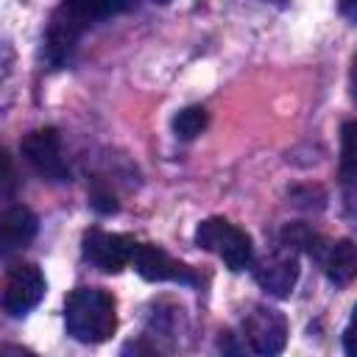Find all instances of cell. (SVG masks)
I'll list each match as a JSON object with an SVG mask.
<instances>
[{
    "label": "cell",
    "instance_id": "2",
    "mask_svg": "<svg viewBox=\"0 0 357 357\" xmlns=\"http://www.w3.org/2000/svg\"><path fill=\"white\" fill-rule=\"evenodd\" d=\"M64 326L81 343H103L117 329L112 293L100 287H75L64 301Z\"/></svg>",
    "mask_w": 357,
    "mask_h": 357
},
{
    "label": "cell",
    "instance_id": "7",
    "mask_svg": "<svg viewBox=\"0 0 357 357\" xmlns=\"http://www.w3.org/2000/svg\"><path fill=\"white\" fill-rule=\"evenodd\" d=\"M131 265L148 282H178V284H190V287L198 284V276L192 273L190 265L173 259L165 248H159L153 243H137V248L131 254Z\"/></svg>",
    "mask_w": 357,
    "mask_h": 357
},
{
    "label": "cell",
    "instance_id": "1",
    "mask_svg": "<svg viewBox=\"0 0 357 357\" xmlns=\"http://www.w3.org/2000/svg\"><path fill=\"white\" fill-rule=\"evenodd\" d=\"M131 8V0H61L50 17L45 33V56L53 67L70 61L81 33L109 17H117Z\"/></svg>",
    "mask_w": 357,
    "mask_h": 357
},
{
    "label": "cell",
    "instance_id": "13",
    "mask_svg": "<svg viewBox=\"0 0 357 357\" xmlns=\"http://www.w3.org/2000/svg\"><path fill=\"white\" fill-rule=\"evenodd\" d=\"M340 176L346 184V204L351 206V184H354V123L343 126V137H340Z\"/></svg>",
    "mask_w": 357,
    "mask_h": 357
},
{
    "label": "cell",
    "instance_id": "15",
    "mask_svg": "<svg viewBox=\"0 0 357 357\" xmlns=\"http://www.w3.org/2000/svg\"><path fill=\"white\" fill-rule=\"evenodd\" d=\"M92 206H95L98 212H114V209H117L114 195H109L106 190H95V192H92Z\"/></svg>",
    "mask_w": 357,
    "mask_h": 357
},
{
    "label": "cell",
    "instance_id": "8",
    "mask_svg": "<svg viewBox=\"0 0 357 357\" xmlns=\"http://www.w3.org/2000/svg\"><path fill=\"white\" fill-rule=\"evenodd\" d=\"M245 340L254 354H279L287 343V318L273 307H254L243 324Z\"/></svg>",
    "mask_w": 357,
    "mask_h": 357
},
{
    "label": "cell",
    "instance_id": "17",
    "mask_svg": "<svg viewBox=\"0 0 357 357\" xmlns=\"http://www.w3.org/2000/svg\"><path fill=\"white\" fill-rule=\"evenodd\" d=\"M156 3H170V0H156Z\"/></svg>",
    "mask_w": 357,
    "mask_h": 357
},
{
    "label": "cell",
    "instance_id": "16",
    "mask_svg": "<svg viewBox=\"0 0 357 357\" xmlns=\"http://www.w3.org/2000/svg\"><path fill=\"white\" fill-rule=\"evenodd\" d=\"M259 3H273V6H282L284 0H259Z\"/></svg>",
    "mask_w": 357,
    "mask_h": 357
},
{
    "label": "cell",
    "instance_id": "5",
    "mask_svg": "<svg viewBox=\"0 0 357 357\" xmlns=\"http://www.w3.org/2000/svg\"><path fill=\"white\" fill-rule=\"evenodd\" d=\"M20 151L25 156V162L31 165V170L36 176H42L45 181L61 184V181L70 178V167H67V159L61 153V137H59L56 128H36V131H31L20 142Z\"/></svg>",
    "mask_w": 357,
    "mask_h": 357
},
{
    "label": "cell",
    "instance_id": "6",
    "mask_svg": "<svg viewBox=\"0 0 357 357\" xmlns=\"http://www.w3.org/2000/svg\"><path fill=\"white\" fill-rule=\"evenodd\" d=\"M81 248H84V259L92 262L98 271L120 273L126 265H131V254L137 248V240L131 234L89 229V231H84Z\"/></svg>",
    "mask_w": 357,
    "mask_h": 357
},
{
    "label": "cell",
    "instance_id": "4",
    "mask_svg": "<svg viewBox=\"0 0 357 357\" xmlns=\"http://www.w3.org/2000/svg\"><path fill=\"white\" fill-rule=\"evenodd\" d=\"M45 296V273L33 262L14 265L0 284V307L11 318L28 315Z\"/></svg>",
    "mask_w": 357,
    "mask_h": 357
},
{
    "label": "cell",
    "instance_id": "10",
    "mask_svg": "<svg viewBox=\"0 0 357 357\" xmlns=\"http://www.w3.org/2000/svg\"><path fill=\"white\" fill-rule=\"evenodd\" d=\"M36 229L39 220L28 206H6L0 212V257H14L22 248H28V243L36 237Z\"/></svg>",
    "mask_w": 357,
    "mask_h": 357
},
{
    "label": "cell",
    "instance_id": "9",
    "mask_svg": "<svg viewBox=\"0 0 357 357\" xmlns=\"http://www.w3.org/2000/svg\"><path fill=\"white\" fill-rule=\"evenodd\" d=\"M254 279L265 293L276 298H287L298 282V259L290 254V248L273 251L271 257L254 265Z\"/></svg>",
    "mask_w": 357,
    "mask_h": 357
},
{
    "label": "cell",
    "instance_id": "12",
    "mask_svg": "<svg viewBox=\"0 0 357 357\" xmlns=\"http://www.w3.org/2000/svg\"><path fill=\"white\" fill-rule=\"evenodd\" d=\"M173 134L178 139H195L206 126H209V114L204 106H187L173 117Z\"/></svg>",
    "mask_w": 357,
    "mask_h": 357
},
{
    "label": "cell",
    "instance_id": "11",
    "mask_svg": "<svg viewBox=\"0 0 357 357\" xmlns=\"http://www.w3.org/2000/svg\"><path fill=\"white\" fill-rule=\"evenodd\" d=\"M312 257L321 262L326 279L337 287H346L357 273V251H354V243L349 237H343L337 243L321 240V245L312 251Z\"/></svg>",
    "mask_w": 357,
    "mask_h": 357
},
{
    "label": "cell",
    "instance_id": "3",
    "mask_svg": "<svg viewBox=\"0 0 357 357\" xmlns=\"http://www.w3.org/2000/svg\"><path fill=\"white\" fill-rule=\"evenodd\" d=\"M195 243L223 259L229 271H245L254 259V243L245 229L229 223L226 218H206L195 229Z\"/></svg>",
    "mask_w": 357,
    "mask_h": 357
},
{
    "label": "cell",
    "instance_id": "14",
    "mask_svg": "<svg viewBox=\"0 0 357 357\" xmlns=\"http://www.w3.org/2000/svg\"><path fill=\"white\" fill-rule=\"evenodd\" d=\"M17 190V173H14V162L8 156L6 148H0V201L11 198Z\"/></svg>",
    "mask_w": 357,
    "mask_h": 357
}]
</instances>
